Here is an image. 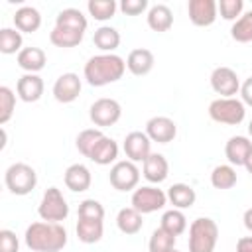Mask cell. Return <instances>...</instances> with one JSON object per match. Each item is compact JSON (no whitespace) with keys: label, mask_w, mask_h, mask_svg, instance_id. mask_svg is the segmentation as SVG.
Masks as SVG:
<instances>
[{"label":"cell","mask_w":252,"mask_h":252,"mask_svg":"<svg viewBox=\"0 0 252 252\" xmlns=\"http://www.w3.org/2000/svg\"><path fill=\"white\" fill-rule=\"evenodd\" d=\"M126 71V61L116 53H100L85 63L83 75L91 87H104L122 79Z\"/></svg>","instance_id":"obj_1"},{"label":"cell","mask_w":252,"mask_h":252,"mask_svg":"<svg viewBox=\"0 0 252 252\" xmlns=\"http://www.w3.org/2000/svg\"><path fill=\"white\" fill-rule=\"evenodd\" d=\"M24 240L33 252H59L67 244V230L59 222L37 220L26 228Z\"/></svg>","instance_id":"obj_2"},{"label":"cell","mask_w":252,"mask_h":252,"mask_svg":"<svg viewBox=\"0 0 252 252\" xmlns=\"http://www.w3.org/2000/svg\"><path fill=\"white\" fill-rule=\"evenodd\" d=\"M219 226L209 217H199L189 226V252H215Z\"/></svg>","instance_id":"obj_3"},{"label":"cell","mask_w":252,"mask_h":252,"mask_svg":"<svg viewBox=\"0 0 252 252\" xmlns=\"http://www.w3.org/2000/svg\"><path fill=\"white\" fill-rule=\"evenodd\" d=\"M4 183L10 189V193L24 197V195H28V193H32L35 189V185H37V173H35V169L32 165L18 161V163H12L6 169Z\"/></svg>","instance_id":"obj_4"},{"label":"cell","mask_w":252,"mask_h":252,"mask_svg":"<svg viewBox=\"0 0 252 252\" xmlns=\"http://www.w3.org/2000/svg\"><path fill=\"white\" fill-rule=\"evenodd\" d=\"M209 116L219 124L238 126L246 116V104L234 96L230 98H215L209 104Z\"/></svg>","instance_id":"obj_5"},{"label":"cell","mask_w":252,"mask_h":252,"mask_svg":"<svg viewBox=\"0 0 252 252\" xmlns=\"http://www.w3.org/2000/svg\"><path fill=\"white\" fill-rule=\"evenodd\" d=\"M37 215L45 222H59V220H65L67 219L69 205H67L63 193L57 187H49L43 193V197L39 201V207H37Z\"/></svg>","instance_id":"obj_6"},{"label":"cell","mask_w":252,"mask_h":252,"mask_svg":"<svg viewBox=\"0 0 252 252\" xmlns=\"http://www.w3.org/2000/svg\"><path fill=\"white\" fill-rule=\"evenodd\" d=\"M165 203H167V193H163L161 189L152 187V185L138 187L132 193V207L142 215L156 213V211L163 209Z\"/></svg>","instance_id":"obj_7"},{"label":"cell","mask_w":252,"mask_h":252,"mask_svg":"<svg viewBox=\"0 0 252 252\" xmlns=\"http://www.w3.org/2000/svg\"><path fill=\"white\" fill-rule=\"evenodd\" d=\"M108 179L116 191H132V189H136V185L140 181V169L136 167L134 161L122 159L110 167Z\"/></svg>","instance_id":"obj_8"},{"label":"cell","mask_w":252,"mask_h":252,"mask_svg":"<svg viewBox=\"0 0 252 252\" xmlns=\"http://www.w3.org/2000/svg\"><path fill=\"white\" fill-rule=\"evenodd\" d=\"M120 116H122V106H120V102L114 100V98H106V96L94 100V102L91 104V110H89L91 122H93L94 126H100V128L116 124V122L120 120Z\"/></svg>","instance_id":"obj_9"},{"label":"cell","mask_w":252,"mask_h":252,"mask_svg":"<svg viewBox=\"0 0 252 252\" xmlns=\"http://www.w3.org/2000/svg\"><path fill=\"white\" fill-rule=\"evenodd\" d=\"M211 87L220 98H230L236 93H240V81L234 69L230 67H217L211 73Z\"/></svg>","instance_id":"obj_10"},{"label":"cell","mask_w":252,"mask_h":252,"mask_svg":"<svg viewBox=\"0 0 252 252\" xmlns=\"http://www.w3.org/2000/svg\"><path fill=\"white\" fill-rule=\"evenodd\" d=\"M124 154H126V158L130 159V161H146L148 159V156L152 154V140L148 138V134L146 132H138V130H134V132H130V134H126V138H124Z\"/></svg>","instance_id":"obj_11"},{"label":"cell","mask_w":252,"mask_h":252,"mask_svg":"<svg viewBox=\"0 0 252 252\" xmlns=\"http://www.w3.org/2000/svg\"><path fill=\"white\" fill-rule=\"evenodd\" d=\"M81 79L77 73H63L57 77V81L53 83V96L57 102L69 104L73 100L79 98L81 94Z\"/></svg>","instance_id":"obj_12"},{"label":"cell","mask_w":252,"mask_h":252,"mask_svg":"<svg viewBox=\"0 0 252 252\" xmlns=\"http://www.w3.org/2000/svg\"><path fill=\"white\" fill-rule=\"evenodd\" d=\"M146 134L152 142L169 144L177 136V124L167 116H154L146 122Z\"/></svg>","instance_id":"obj_13"},{"label":"cell","mask_w":252,"mask_h":252,"mask_svg":"<svg viewBox=\"0 0 252 252\" xmlns=\"http://www.w3.org/2000/svg\"><path fill=\"white\" fill-rule=\"evenodd\" d=\"M217 12H219V8H217L215 0H189V4H187L189 20L193 22V26H199V28H207V26L215 24Z\"/></svg>","instance_id":"obj_14"},{"label":"cell","mask_w":252,"mask_h":252,"mask_svg":"<svg viewBox=\"0 0 252 252\" xmlns=\"http://www.w3.org/2000/svg\"><path fill=\"white\" fill-rule=\"evenodd\" d=\"M43 79L37 73H26L18 79L16 93L24 102H35L43 94Z\"/></svg>","instance_id":"obj_15"},{"label":"cell","mask_w":252,"mask_h":252,"mask_svg":"<svg viewBox=\"0 0 252 252\" xmlns=\"http://www.w3.org/2000/svg\"><path fill=\"white\" fill-rule=\"evenodd\" d=\"M252 152V142L246 136H232L224 146V156L230 165H244Z\"/></svg>","instance_id":"obj_16"},{"label":"cell","mask_w":252,"mask_h":252,"mask_svg":"<svg viewBox=\"0 0 252 252\" xmlns=\"http://www.w3.org/2000/svg\"><path fill=\"white\" fill-rule=\"evenodd\" d=\"M63 181L67 185V189H71L73 193H83L91 187V171L87 165L83 163H73L65 169V175H63Z\"/></svg>","instance_id":"obj_17"},{"label":"cell","mask_w":252,"mask_h":252,"mask_svg":"<svg viewBox=\"0 0 252 252\" xmlns=\"http://www.w3.org/2000/svg\"><path fill=\"white\" fill-rule=\"evenodd\" d=\"M126 69L136 75V77H144L154 69V53L146 47H138L132 49L126 57Z\"/></svg>","instance_id":"obj_18"},{"label":"cell","mask_w":252,"mask_h":252,"mask_svg":"<svg viewBox=\"0 0 252 252\" xmlns=\"http://www.w3.org/2000/svg\"><path fill=\"white\" fill-rule=\"evenodd\" d=\"M20 69H24L26 73H37L45 67L47 63V55L41 47H24L18 57H16Z\"/></svg>","instance_id":"obj_19"},{"label":"cell","mask_w":252,"mask_h":252,"mask_svg":"<svg viewBox=\"0 0 252 252\" xmlns=\"http://www.w3.org/2000/svg\"><path fill=\"white\" fill-rule=\"evenodd\" d=\"M116 158H118V144L108 136H102L94 144V148L89 156V159L94 161L96 165H110L112 161H116Z\"/></svg>","instance_id":"obj_20"},{"label":"cell","mask_w":252,"mask_h":252,"mask_svg":"<svg viewBox=\"0 0 252 252\" xmlns=\"http://www.w3.org/2000/svg\"><path fill=\"white\" fill-rule=\"evenodd\" d=\"M14 26L22 33H33L41 26V14L33 6H22L14 14Z\"/></svg>","instance_id":"obj_21"},{"label":"cell","mask_w":252,"mask_h":252,"mask_svg":"<svg viewBox=\"0 0 252 252\" xmlns=\"http://www.w3.org/2000/svg\"><path fill=\"white\" fill-rule=\"evenodd\" d=\"M144 177L150 183H161L167 179L169 173V163L161 154H150L148 159L144 161Z\"/></svg>","instance_id":"obj_22"},{"label":"cell","mask_w":252,"mask_h":252,"mask_svg":"<svg viewBox=\"0 0 252 252\" xmlns=\"http://www.w3.org/2000/svg\"><path fill=\"white\" fill-rule=\"evenodd\" d=\"M195 199H197V193L187 183H173L167 189V201L173 205V209H179V211L189 209L195 205Z\"/></svg>","instance_id":"obj_23"},{"label":"cell","mask_w":252,"mask_h":252,"mask_svg":"<svg viewBox=\"0 0 252 252\" xmlns=\"http://www.w3.org/2000/svg\"><path fill=\"white\" fill-rule=\"evenodd\" d=\"M148 26L154 32H158V33L167 32L173 26V12L169 10V6H165V4H154L148 10Z\"/></svg>","instance_id":"obj_24"},{"label":"cell","mask_w":252,"mask_h":252,"mask_svg":"<svg viewBox=\"0 0 252 252\" xmlns=\"http://www.w3.org/2000/svg\"><path fill=\"white\" fill-rule=\"evenodd\" d=\"M116 226L124 234H138L144 226L142 213H138L134 207H124L116 215Z\"/></svg>","instance_id":"obj_25"},{"label":"cell","mask_w":252,"mask_h":252,"mask_svg":"<svg viewBox=\"0 0 252 252\" xmlns=\"http://www.w3.org/2000/svg\"><path fill=\"white\" fill-rule=\"evenodd\" d=\"M77 238L85 244H94L102 238L104 224L102 220H93V219H79L77 220Z\"/></svg>","instance_id":"obj_26"},{"label":"cell","mask_w":252,"mask_h":252,"mask_svg":"<svg viewBox=\"0 0 252 252\" xmlns=\"http://www.w3.org/2000/svg\"><path fill=\"white\" fill-rule=\"evenodd\" d=\"M93 41L94 45L102 51V53H112L118 45H120V33L118 30L110 28V26H100L94 35H93Z\"/></svg>","instance_id":"obj_27"},{"label":"cell","mask_w":252,"mask_h":252,"mask_svg":"<svg viewBox=\"0 0 252 252\" xmlns=\"http://www.w3.org/2000/svg\"><path fill=\"white\" fill-rule=\"evenodd\" d=\"M55 26L59 28H69V30H75V32H83L87 30V18L83 16L81 10L77 8H65L57 14L55 18Z\"/></svg>","instance_id":"obj_28"},{"label":"cell","mask_w":252,"mask_h":252,"mask_svg":"<svg viewBox=\"0 0 252 252\" xmlns=\"http://www.w3.org/2000/svg\"><path fill=\"white\" fill-rule=\"evenodd\" d=\"M83 32H75V30H69V28H59L55 26L49 33V41L55 45V47H75L83 41Z\"/></svg>","instance_id":"obj_29"},{"label":"cell","mask_w":252,"mask_h":252,"mask_svg":"<svg viewBox=\"0 0 252 252\" xmlns=\"http://www.w3.org/2000/svg\"><path fill=\"white\" fill-rule=\"evenodd\" d=\"M236 181H238V175L232 165H217L211 173V185L215 189H232Z\"/></svg>","instance_id":"obj_30"},{"label":"cell","mask_w":252,"mask_h":252,"mask_svg":"<svg viewBox=\"0 0 252 252\" xmlns=\"http://www.w3.org/2000/svg\"><path fill=\"white\" fill-rule=\"evenodd\" d=\"M24 39H22V32H18L16 28H2L0 30V51L4 55H12V53H20Z\"/></svg>","instance_id":"obj_31"},{"label":"cell","mask_w":252,"mask_h":252,"mask_svg":"<svg viewBox=\"0 0 252 252\" xmlns=\"http://www.w3.org/2000/svg\"><path fill=\"white\" fill-rule=\"evenodd\" d=\"M163 230H167L169 234L173 236H179L181 232H185L187 228V219L185 215L179 211V209H169L161 215V224H159Z\"/></svg>","instance_id":"obj_32"},{"label":"cell","mask_w":252,"mask_h":252,"mask_svg":"<svg viewBox=\"0 0 252 252\" xmlns=\"http://www.w3.org/2000/svg\"><path fill=\"white\" fill-rule=\"evenodd\" d=\"M230 35L238 43H248L252 41V10L242 14L230 28Z\"/></svg>","instance_id":"obj_33"},{"label":"cell","mask_w":252,"mask_h":252,"mask_svg":"<svg viewBox=\"0 0 252 252\" xmlns=\"http://www.w3.org/2000/svg\"><path fill=\"white\" fill-rule=\"evenodd\" d=\"M175 238L173 234H169L167 230H163L161 226L156 228L150 236V242H148V248L150 252H169L175 248Z\"/></svg>","instance_id":"obj_34"},{"label":"cell","mask_w":252,"mask_h":252,"mask_svg":"<svg viewBox=\"0 0 252 252\" xmlns=\"http://www.w3.org/2000/svg\"><path fill=\"white\" fill-rule=\"evenodd\" d=\"M87 10H89V14H91L94 20L106 22V20H110V18L114 16V12H116V2H114V0H89Z\"/></svg>","instance_id":"obj_35"},{"label":"cell","mask_w":252,"mask_h":252,"mask_svg":"<svg viewBox=\"0 0 252 252\" xmlns=\"http://www.w3.org/2000/svg\"><path fill=\"white\" fill-rule=\"evenodd\" d=\"M104 134L98 130V128H87V130H83V132H79V136H77V150L85 156V158H89L91 156V152H93V148H94V144L102 138Z\"/></svg>","instance_id":"obj_36"},{"label":"cell","mask_w":252,"mask_h":252,"mask_svg":"<svg viewBox=\"0 0 252 252\" xmlns=\"http://www.w3.org/2000/svg\"><path fill=\"white\" fill-rule=\"evenodd\" d=\"M16 108V94L10 87H0V124L4 126Z\"/></svg>","instance_id":"obj_37"},{"label":"cell","mask_w":252,"mask_h":252,"mask_svg":"<svg viewBox=\"0 0 252 252\" xmlns=\"http://www.w3.org/2000/svg\"><path fill=\"white\" fill-rule=\"evenodd\" d=\"M79 219L102 220L104 219V207L96 199H85L79 203Z\"/></svg>","instance_id":"obj_38"},{"label":"cell","mask_w":252,"mask_h":252,"mask_svg":"<svg viewBox=\"0 0 252 252\" xmlns=\"http://www.w3.org/2000/svg\"><path fill=\"white\" fill-rule=\"evenodd\" d=\"M217 8L224 20L236 22L244 10V2L242 0H220V2H217Z\"/></svg>","instance_id":"obj_39"},{"label":"cell","mask_w":252,"mask_h":252,"mask_svg":"<svg viewBox=\"0 0 252 252\" xmlns=\"http://www.w3.org/2000/svg\"><path fill=\"white\" fill-rule=\"evenodd\" d=\"M18 250H20V242H18L16 232L2 228L0 230V252H18Z\"/></svg>","instance_id":"obj_40"},{"label":"cell","mask_w":252,"mask_h":252,"mask_svg":"<svg viewBox=\"0 0 252 252\" xmlns=\"http://www.w3.org/2000/svg\"><path fill=\"white\" fill-rule=\"evenodd\" d=\"M148 8V0H122L120 2V10L126 16H138Z\"/></svg>","instance_id":"obj_41"},{"label":"cell","mask_w":252,"mask_h":252,"mask_svg":"<svg viewBox=\"0 0 252 252\" xmlns=\"http://www.w3.org/2000/svg\"><path fill=\"white\" fill-rule=\"evenodd\" d=\"M240 96H242V102L252 106V77H248L242 85H240Z\"/></svg>","instance_id":"obj_42"},{"label":"cell","mask_w":252,"mask_h":252,"mask_svg":"<svg viewBox=\"0 0 252 252\" xmlns=\"http://www.w3.org/2000/svg\"><path fill=\"white\" fill-rule=\"evenodd\" d=\"M236 252H252V236H242L236 242Z\"/></svg>","instance_id":"obj_43"},{"label":"cell","mask_w":252,"mask_h":252,"mask_svg":"<svg viewBox=\"0 0 252 252\" xmlns=\"http://www.w3.org/2000/svg\"><path fill=\"white\" fill-rule=\"evenodd\" d=\"M242 220H244V226H246V228L252 232V207L244 211V217H242Z\"/></svg>","instance_id":"obj_44"},{"label":"cell","mask_w":252,"mask_h":252,"mask_svg":"<svg viewBox=\"0 0 252 252\" xmlns=\"http://www.w3.org/2000/svg\"><path fill=\"white\" fill-rule=\"evenodd\" d=\"M244 167H246V171L252 175V152H250V156H248V159H246V163H244Z\"/></svg>","instance_id":"obj_45"},{"label":"cell","mask_w":252,"mask_h":252,"mask_svg":"<svg viewBox=\"0 0 252 252\" xmlns=\"http://www.w3.org/2000/svg\"><path fill=\"white\" fill-rule=\"evenodd\" d=\"M248 134H250V136H252V120H250V122H248Z\"/></svg>","instance_id":"obj_46"},{"label":"cell","mask_w":252,"mask_h":252,"mask_svg":"<svg viewBox=\"0 0 252 252\" xmlns=\"http://www.w3.org/2000/svg\"><path fill=\"white\" fill-rule=\"evenodd\" d=\"M169 252H179V250H175V248H173V250H169Z\"/></svg>","instance_id":"obj_47"}]
</instances>
